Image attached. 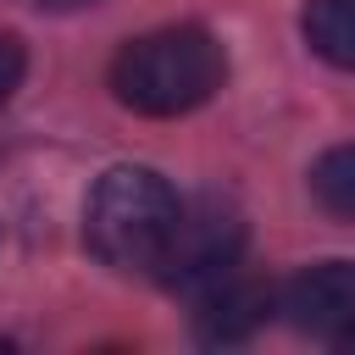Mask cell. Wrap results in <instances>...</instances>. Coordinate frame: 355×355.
I'll return each mask as SVG.
<instances>
[{
	"mask_svg": "<svg viewBox=\"0 0 355 355\" xmlns=\"http://www.w3.org/2000/svg\"><path fill=\"white\" fill-rule=\"evenodd\" d=\"M227 83V55L211 28L172 22L128 39L111 61V94L139 116H183Z\"/></svg>",
	"mask_w": 355,
	"mask_h": 355,
	"instance_id": "1",
	"label": "cell"
},
{
	"mask_svg": "<svg viewBox=\"0 0 355 355\" xmlns=\"http://www.w3.org/2000/svg\"><path fill=\"white\" fill-rule=\"evenodd\" d=\"M178 194L155 166H111L94 178L83 200V244L111 272H144L155 277L161 250L178 222Z\"/></svg>",
	"mask_w": 355,
	"mask_h": 355,
	"instance_id": "2",
	"label": "cell"
},
{
	"mask_svg": "<svg viewBox=\"0 0 355 355\" xmlns=\"http://www.w3.org/2000/svg\"><path fill=\"white\" fill-rule=\"evenodd\" d=\"M239 255H244L239 205H227L222 194H194V200L178 205V222H172V239L161 250L155 283L172 288V294H194L200 300L211 283L239 272Z\"/></svg>",
	"mask_w": 355,
	"mask_h": 355,
	"instance_id": "3",
	"label": "cell"
},
{
	"mask_svg": "<svg viewBox=\"0 0 355 355\" xmlns=\"http://www.w3.org/2000/svg\"><path fill=\"white\" fill-rule=\"evenodd\" d=\"M277 311L294 333L338 344L355 327V261H316L277 288Z\"/></svg>",
	"mask_w": 355,
	"mask_h": 355,
	"instance_id": "4",
	"label": "cell"
},
{
	"mask_svg": "<svg viewBox=\"0 0 355 355\" xmlns=\"http://www.w3.org/2000/svg\"><path fill=\"white\" fill-rule=\"evenodd\" d=\"M277 311V294L244 272H227L222 283H211L200 294V311H194V338L200 344H244L255 338V327Z\"/></svg>",
	"mask_w": 355,
	"mask_h": 355,
	"instance_id": "5",
	"label": "cell"
},
{
	"mask_svg": "<svg viewBox=\"0 0 355 355\" xmlns=\"http://www.w3.org/2000/svg\"><path fill=\"white\" fill-rule=\"evenodd\" d=\"M300 33L311 55H322L338 72H355V0H305Z\"/></svg>",
	"mask_w": 355,
	"mask_h": 355,
	"instance_id": "6",
	"label": "cell"
},
{
	"mask_svg": "<svg viewBox=\"0 0 355 355\" xmlns=\"http://www.w3.org/2000/svg\"><path fill=\"white\" fill-rule=\"evenodd\" d=\"M305 183H311V194H316L322 211L355 222V144L322 150V155L311 161V178H305Z\"/></svg>",
	"mask_w": 355,
	"mask_h": 355,
	"instance_id": "7",
	"label": "cell"
},
{
	"mask_svg": "<svg viewBox=\"0 0 355 355\" xmlns=\"http://www.w3.org/2000/svg\"><path fill=\"white\" fill-rule=\"evenodd\" d=\"M22 72H28V50H22V39H17V33H6V28H0V105L22 89Z\"/></svg>",
	"mask_w": 355,
	"mask_h": 355,
	"instance_id": "8",
	"label": "cell"
},
{
	"mask_svg": "<svg viewBox=\"0 0 355 355\" xmlns=\"http://www.w3.org/2000/svg\"><path fill=\"white\" fill-rule=\"evenodd\" d=\"M39 6H94V0H39Z\"/></svg>",
	"mask_w": 355,
	"mask_h": 355,
	"instance_id": "9",
	"label": "cell"
},
{
	"mask_svg": "<svg viewBox=\"0 0 355 355\" xmlns=\"http://www.w3.org/2000/svg\"><path fill=\"white\" fill-rule=\"evenodd\" d=\"M338 349H355V327H349V333H344V338H338Z\"/></svg>",
	"mask_w": 355,
	"mask_h": 355,
	"instance_id": "10",
	"label": "cell"
}]
</instances>
